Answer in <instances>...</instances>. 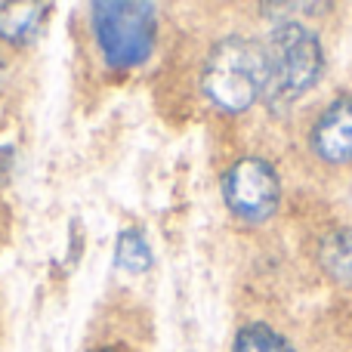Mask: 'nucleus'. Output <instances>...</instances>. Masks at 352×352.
I'll return each mask as SVG.
<instances>
[{"label":"nucleus","instance_id":"423d86ee","mask_svg":"<svg viewBox=\"0 0 352 352\" xmlns=\"http://www.w3.org/2000/svg\"><path fill=\"white\" fill-rule=\"evenodd\" d=\"M50 3H28V0H3L0 3V41L6 43H31L37 37V31L47 22Z\"/></svg>","mask_w":352,"mask_h":352},{"label":"nucleus","instance_id":"7ed1b4c3","mask_svg":"<svg viewBox=\"0 0 352 352\" xmlns=\"http://www.w3.org/2000/svg\"><path fill=\"white\" fill-rule=\"evenodd\" d=\"M93 34L111 68H136L152 56L158 22L146 0H99L93 3Z\"/></svg>","mask_w":352,"mask_h":352},{"label":"nucleus","instance_id":"9d476101","mask_svg":"<svg viewBox=\"0 0 352 352\" xmlns=\"http://www.w3.org/2000/svg\"><path fill=\"white\" fill-rule=\"evenodd\" d=\"M93 352H115V349H93Z\"/></svg>","mask_w":352,"mask_h":352},{"label":"nucleus","instance_id":"f03ea898","mask_svg":"<svg viewBox=\"0 0 352 352\" xmlns=\"http://www.w3.org/2000/svg\"><path fill=\"white\" fill-rule=\"evenodd\" d=\"M269 53V93L266 99L278 109L297 102L318 84L324 72V50L312 28L297 19L275 25L266 43Z\"/></svg>","mask_w":352,"mask_h":352},{"label":"nucleus","instance_id":"6e6552de","mask_svg":"<svg viewBox=\"0 0 352 352\" xmlns=\"http://www.w3.org/2000/svg\"><path fill=\"white\" fill-rule=\"evenodd\" d=\"M115 263L130 275H142L152 269L155 263V254L148 248L146 235L140 229H124L118 235V244H115Z\"/></svg>","mask_w":352,"mask_h":352},{"label":"nucleus","instance_id":"f257e3e1","mask_svg":"<svg viewBox=\"0 0 352 352\" xmlns=\"http://www.w3.org/2000/svg\"><path fill=\"white\" fill-rule=\"evenodd\" d=\"M201 90L226 115H241L269 93L266 43L232 34L213 43L201 68Z\"/></svg>","mask_w":352,"mask_h":352},{"label":"nucleus","instance_id":"1a4fd4ad","mask_svg":"<svg viewBox=\"0 0 352 352\" xmlns=\"http://www.w3.org/2000/svg\"><path fill=\"white\" fill-rule=\"evenodd\" d=\"M232 352H297V349H294L275 328L254 322V324H244V328L238 331Z\"/></svg>","mask_w":352,"mask_h":352},{"label":"nucleus","instance_id":"0eeeda50","mask_svg":"<svg viewBox=\"0 0 352 352\" xmlns=\"http://www.w3.org/2000/svg\"><path fill=\"white\" fill-rule=\"evenodd\" d=\"M318 263L340 287L352 291V229H337L322 238Z\"/></svg>","mask_w":352,"mask_h":352},{"label":"nucleus","instance_id":"20e7f679","mask_svg":"<svg viewBox=\"0 0 352 352\" xmlns=\"http://www.w3.org/2000/svg\"><path fill=\"white\" fill-rule=\"evenodd\" d=\"M223 201L244 223H266L281 201V179L263 158H241L223 176Z\"/></svg>","mask_w":352,"mask_h":352},{"label":"nucleus","instance_id":"39448f33","mask_svg":"<svg viewBox=\"0 0 352 352\" xmlns=\"http://www.w3.org/2000/svg\"><path fill=\"white\" fill-rule=\"evenodd\" d=\"M312 152L328 164H352V96L331 102L309 133Z\"/></svg>","mask_w":352,"mask_h":352}]
</instances>
